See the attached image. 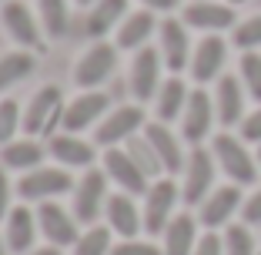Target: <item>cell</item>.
Listing matches in <instances>:
<instances>
[{
	"mask_svg": "<svg viewBox=\"0 0 261 255\" xmlns=\"http://www.w3.org/2000/svg\"><path fill=\"white\" fill-rule=\"evenodd\" d=\"M64 91L57 84H44L31 94L27 108H23V134L27 138H50V134L61 131L64 121Z\"/></svg>",
	"mask_w": 261,
	"mask_h": 255,
	"instance_id": "6da1fadb",
	"label": "cell"
},
{
	"mask_svg": "<svg viewBox=\"0 0 261 255\" xmlns=\"http://www.w3.org/2000/svg\"><path fill=\"white\" fill-rule=\"evenodd\" d=\"M74 178L67 168L61 165H40L34 171H23L20 181H17V195L23 201H34V205H44V201H57L61 195L74 192Z\"/></svg>",
	"mask_w": 261,
	"mask_h": 255,
	"instance_id": "7a4b0ae2",
	"label": "cell"
},
{
	"mask_svg": "<svg viewBox=\"0 0 261 255\" xmlns=\"http://www.w3.org/2000/svg\"><path fill=\"white\" fill-rule=\"evenodd\" d=\"M108 185H111V178L104 175V168H87L84 175L77 178V185H74V215H77V222L81 225H97V218L104 215V205H108V198H111V192H108Z\"/></svg>",
	"mask_w": 261,
	"mask_h": 255,
	"instance_id": "3957f363",
	"label": "cell"
},
{
	"mask_svg": "<svg viewBox=\"0 0 261 255\" xmlns=\"http://www.w3.org/2000/svg\"><path fill=\"white\" fill-rule=\"evenodd\" d=\"M0 27H4V34H7L10 40H14L17 47H23V51H44V27H40V20L34 17V10L23 4V0H7L4 7H0Z\"/></svg>",
	"mask_w": 261,
	"mask_h": 255,
	"instance_id": "277c9868",
	"label": "cell"
},
{
	"mask_svg": "<svg viewBox=\"0 0 261 255\" xmlns=\"http://www.w3.org/2000/svg\"><path fill=\"white\" fill-rule=\"evenodd\" d=\"M114 71H117V44L94 40L74 64V84L81 91H97Z\"/></svg>",
	"mask_w": 261,
	"mask_h": 255,
	"instance_id": "5b68a950",
	"label": "cell"
},
{
	"mask_svg": "<svg viewBox=\"0 0 261 255\" xmlns=\"http://www.w3.org/2000/svg\"><path fill=\"white\" fill-rule=\"evenodd\" d=\"M144 108L141 104H117V108L108 111V118L94 128V145L100 148H117L127 145L134 134L144 131Z\"/></svg>",
	"mask_w": 261,
	"mask_h": 255,
	"instance_id": "8992f818",
	"label": "cell"
},
{
	"mask_svg": "<svg viewBox=\"0 0 261 255\" xmlns=\"http://www.w3.org/2000/svg\"><path fill=\"white\" fill-rule=\"evenodd\" d=\"M211 155H215L218 168L231 178V185H254V178H258V165H254V158L248 155V148L241 145L238 138H231V134H218L215 145H211Z\"/></svg>",
	"mask_w": 261,
	"mask_h": 255,
	"instance_id": "52a82bcc",
	"label": "cell"
},
{
	"mask_svg": "<svg viewBox=\"0 0 261 255\" xmlns=\"http://www.w3.org/2000/svg\"><path fill=\"white\" fill-rule=\"evenodd\" d=\"M177 198H181V192H177V185L171 178H154L151 181V188L144 192V208H141L147 235H161L168 228V222L174 218Z\"/></svg>",
	"mask_w": 261,
	"mask_h": 255,
	"instance_id": "ba28073f",
	"label": "cell"
},
{
	"mask_svg": "<svg viewBox=\"0 0 261 255\" xmlns=\"http://www.w3.org/2000/svg\"><path fill=\"white\" fill-rule=\"evenodd\" d=\"M161 71H164L161 51H154V47H141V51H134L127 84H130V94H134V101H138V104L158 98V91H161V84H164V81H161Z\"/></svg>",
	"mask_w": 261,
	"mask_h": 255,
	"instance_id": "9c48e42d",
	"label": "cell"
},
{
	"mask_svg": "<svg viewBox=\"0 0 261 255\" xmlns=\"http://www.w3.org/2000/svg\"><path fill=\"white\" fill-rule=\"evenodd\" d=\"M111 111V98L104 91H81L77 98L67 101V108H64V121H61V131H87V128H97Z\"/></svg>",
	"mask_w": 261,
	"mask_h": 255,
	"instance_id": "30bf717a",
	"label": "cell"
},
{
	"mask_svg": "<svg viewBox=\"0 0 261 255\" xmlns=\"http://www.w3.org/2000/svg\"><path fill=\"white\" fill-rule=\"evenodd\" d=\"M215 168H218L215 155L207 148L194 145V151L185 161V185H181V198L188 205H201L207 195L215 192Z\"/></svg>",
	"mask_w": 261,
	"mask_h": 255,
	"instance_id": "8fae6325",
	"label": "cell"
},
{
	"mask_svg": "<svg viewBox=\"0 0 261 255\" xmlns=\"http://www.w3.org/2000/svg\"><path fill=\"white\" fill-rule=\"evenodd\" d=\"M37 228L40 235L47 239V245H57V248H67L81 239V222H77L74 212H67L61 201H44L37 205Z\"/></svg>",
	"mask_w": 261,
	"mask_h": 255,
	"instance_id": "7c38bea8",
	"label": "cell"
},
{
	"mask_svg": "<svg viewBox=\"0 0 261 255\" xmlns=\"http://www.w3.org/2000/svg\"><path fill=\"white\" fill-rule=\"evenodd\" d=\"M100 168H104V175L114 181L121 192H127V195H144L147 188H151V178L144 175V171L138 168V161L130 158V151L124 145H117V148H104V158H100Z\"/></svg>",
	"mask_w": 261,
	"mask_h": 255,
	"instance_id": "4fadbf2b",
	"label": "cell"
},
{
	"mask_svg": "<svg viewBox=\"0 0 261 255\" xmlns=\"http://www.w3.org/2000/svg\"><path fill=\"white\" fill-rule=\"evenodd\" d=\"M47 155L54 158L61 168H94V161H97V145L87 138H81V134L74 131H57L47 138Z\"/></svg>",
	"mask_w": 261,
	"mask_h": 255,
	"instance_id": "5bb4252c",
	"label": "cell"
},
{
	"mask_svg": "<svg viewBox=\"0 0 261 255\" xmlns=\"http://www.w3.org/2000/svg\"><path fill=\"white\" fill-rule=\"evenodd\" d=\"M158 40H161V57H164V67L171 74H181V71L191 64V40H188V24L185 20H168L158 24Z\"/></svg>",
	"mask_w": 261,
	"mask_h": 255,
	"instance_id": "9a60e30c",
	"label": "cell"
},
{
	"mask_svg": "<svg viewBox=\"0 0 261 255\" xmlns=\"http://www.w3.org/2000/svg\"><path fill=\"white\" fill-rule=\"evenodd\" d=\"M104 222H108V228L114 235H121V239H138V232L144 228V215H141L134 195H127V192H114L108 198V205H104Z\"/></svg>",
	"mask_w": 261,
	"mask_h": 255,
	"instance_id": "2e32d148",
	"label": "cell"
},
{
	"mask_svg": "<svg viewBox=\"0 0 261 255\" xmlns=\"http://www.w3.org/2000/svg\"><path fill=\"white\" fill-rule=\"evenodd\" d=\"M147 138V145L154 148V155H158V161H161L164 175H177V171H185V151H181V141H177V134L171 131L164 121H147L144 131H141Z\"/></svg>",
	"mask_w": 261,
	"mask_h": 255,
	"instance_id": "e0dca14e",
	"label": "cell"
},
{
	"mask_svg": "<svg viewBox=\"0 0 261 255\" xmlns=\"http://www.w3.org/2000/svg\"><path fill=\"white\" fill-rule=\"evenodd\" d=\"M215 118H218V111H215V101L207 98V91H201V87L191 91V98L185 104V114H181V134H185V141L201 145L207 138V131H211Z\"/></svg>",
	"mask_w": 261,
	"mask_h": 255,
	"instance_id": "ac0fdd59",
	"label": "cell"
},
{
	"mask_svg": "<svg viewBox=\"0 0 261 255\" xmlns=\"http://www.w3.org/2000/svg\"><path fill=\"white\" fill-rule=\"evenodd\" d=\"M4 242H7V248L14 255H23V252H31L34 242H37L40 228H37V212L27 208V201L23 205H14L10 208V215L4 218Z\"/></svg>",
	"mask_w": 261,
	"mask_h": 255,
	"instance_id": "d6986e66",
	"label": "cell"
},
{
	"mask_svg": "<svg viewBox=\"0 0 261 255\" xmlns=\"http://www.w3.org/2000/svg\"><path fill=\"white\" fill-rule=\"evenodd\" d=\"M185 24H188V27H194V31L218 34V31L234 27V10H231V4L194 0V4H188V7H185Z\"/></svg>",
	"mask_w": 261,
	"mask_h": 255,
	"instance_id": "ffe728a7",
	"label": "cell"
},
{
	"mask_svg": "<svg viewBox=\"0 0 261 255\" xmlns=\"http://www.w3.org/2000/svg\"><path fill=\"white\" fill-rule=\"evenodd\" d=\"M241 208V188L238 185H224V188H215V192L207 195L201 201V225H204L207 232H215L221 225L231 222V215Z\"/></svg>",
	"mask_w": 261,
	"mask_h": 255,
	"instance_id": "44dd1931",
	"label": "cell"
},
{
	"mask_svg": "<svg viewBox=\"0 0 261 255\" xmlns=\"http://www.w3.org/2000/svg\"><path fill=\"white\" fill-rule=\"evenodd\" d=\"M127 0H94L84 14V34L91 40H104L111 31L121 27V20L127 17Z\"/></svg>",
	"mask_w": 261,
	"mask_h": 255,
	"instance_id": "7402d4cb",
	"label": "cell"
},
{
	"mask_svg": "<svg viewBox=\"0 0 261 255\" xmlns=\"http://www.w3.org/2000/svg\"><path fill=\"white\" fill-rule=\"evenodd\" d=\"M224 54H228L224 40L218 37V34H207L191 54V64H188V67H191V78L198 81V84L215 81L218 74H221V67H224Z\"/></svg>",
	"mask_w": 261,
	"mask_h": 255,
	"instance_id": "603a6c76",
	"label": "cell"
},
{
	"mask_svg": "<svg viewBox=\"0 0 261 255\" xmlns=\"http://www.w3.org/2000/svg\"><path fill=\"white\" fill-rule=\"evenodd\" d=\"M47 158V145H40V138H14L7 145H0V165L7 171H34L40 168Z\"/></svg>",
	"mask_w": 261,
	"mask_h": 255,
	"instance_id": "cb8c5ba5",
	"label": "cell"
},
{
	"mask_svg": "<svg viewBox=\"0 0 261 255\" xmlns=\"http://www.w3.org/2000/svg\"><path fill=\"white\" fill-rule=\"evenodd\" d=\"M158 31L154 10H130L117 27V51H141Z\"/></svg>",
	"mask_w": 261,
	"mask_h": 255,
	"instance_id": "d4e9b609",
	"label": "cell"
},
{
	"mask_svg": "<svg viewBox=\"0 0 261 255\" xmlns=\"http://www.w3.org/2000/svg\"><path fill=\"white\" fill-rule=\"evenodd\" d=\"M215 111H218V121H221L224 128H231L234 121H241V118H245V87H241V78L224 74V78L218 81Z\"/></svg>",
	"mask_w": 261,
	"mask_h": 255,
	"instance_id": "484cf974",
	"label": "cell"
},
{
	"mask_svg": "<svg viewBox=\"0 0 261 255\" xmlns=\"http://www.w3.org/2000/svg\"><path fill=\"white\" fill-rule=\"evenodd\" d=\"M161 248L164 255H191L198 245V222L191 215H174L168 222V228L161 232Z\"/></svg>",
	"mask_w": 261,
	"mask_h": 255,
	"instance_id": "4316f807",
	"label": "cell"
},
{
	"mask_svg": "<svg viewBox=\"0 0 261 255\" xmlns=\"http://www.w3.org/2000/svg\"><path fill=\"white\" fill-rule=\"evenodd\" d=\"M188 98H191V91H188V84L177 74H171L168 81L161 84V91H158V98H154V111H158V121L171 124L177 121V118L185 114V104Z\"/></svg>",
	"mask_w": 261,
	"mask_h": 255,
	"instance_id": "83f0119b",
	"label": "cell"
},
{
	"mask_svg": "<svg viewBox=\"0 0 261 255\" xmlns=\"http://www.w3.org/2000/svg\"><path fill=\"white\" fill-rule=\"evenodd\" d=\"M34 67H37V54H34V51L17 47V51L0 54V94H7L14 84L27 81L34 74Z\"/></svg>",
	"mask_w": 261,
	"mask_h": 255,
	"instance_id": "f1b7e54d",
	"label": "cell"
},
{
	"mask_svg": "<svg viewBox=\"0 0 261 255\" xmlns=\"http://www.w3.org/2000/svg\"><path fill=\"white\" fill-rule=\"evenodd\" d=\"M37 20L47 40H61L70 31V0H37Z\"/></svg>",
	"mask_w": 261,
	"mask_h": 255,
	"instance_id": "f546056e",
	"label": "cell"
},
{
	"mask_svg": "<svg viewBox=\"0 0 261 255\" xmlns=\"http://www.w3.org/2000/svg\"><path fill=\"white\" fill-rule=\"evenodd\" d=\"M114 232H111L108 225H87L84 232H81V239L74 242V255H111L114 252Z\"/></svg>",
	"mask_w": 261,
	"mask_h": 255,
	"instance_id": "4dcf8cb0",
	"label": "cell"
},
{
	"mask_svg": "<svg viewBox=\"0 0 261 255\" xmlns=\"http://www.w3.org/2000/svg\"><path fill=\"white\" fill-rule=\"evenodd\" d=\"M124 148L130 151V158L138 161V168L144 171L147 178H161V175H164L161 161H158V155H154V148L147 145V138H144V134H134V138H130Z\"/></svg>",
	"mask_w": 261,
	"mask_h": 255,
	"instance_id": "1f68e13d",
	"label": "cell"
},
{
	"mask_svg": "<svg viewBox=\"0 0 261 255\" xmlns=\"http://www.w3.org/2000/svg\"><path fill=\"white\" fill-rule=\"evenodd\" d=\"M23 131V108L14 98H0V145L14 141Z\"/></svg>",
	"mask_w": 261,
	"mask_h": 255,
	"instance_id": "d6a6232c",
	"label": "cell"
},
{
	"mask_svg": "<svg viewBox=\"0 0 261 255\" xmlns=\"http://www.w3.org/2000/svg\"><path fill=\"white\" fill-rule=\"evenodd\" d=\"M241 84L261 104V54H254V51L241 54Z\"/></svg>",
	"mask_w": 261,
	"mask_h": 255,
	"instance_id": "836d02e7",
	"label": "cell"
},
{
	"mask_svg": "<svg viewBox=\"0 0 261 255\" xmlns=\"http://www.w3.org/2000/svg\"><path fill=\"white\" fill-rule=\"evenodd\" d=\"M224 255H258L254 239L245 225H228L224 228Z\"/></svg>",
	"mask_w": 261,
	"mask_h": 255,
	"instance_id": "e575fe53",
	"label": "cell"
},
{
	"mask_svg": "<svg viewBox=\"0 0 261 255\" xmlns=\"http://www.w3.org/2000/svg\"><path fill=\"white\" fill-rule=\"evenodd\" d=\"M234 44H238L241 51H254V47H261V14L248 17L245 24L234 27Z\"/></svg>",
	"mask_w": 261,
	"mask_h": 255,
	"instance_id": "d590c367",
	"label": "cell"
},
{
	"mask_svg": "<svg viewBox=\"0 0 261 255\" xmlns=\"http://www.w3.org/2000/svg\"><path fill=\"white\" fill-rule=\"evenodd\" d=\"M111 255H164V248L154 245V242H141V239H121Z\"/></svg>",
	"mask_w": 261,
	"mask_h": 255,
	"instance_id": "8d00e7d4",
	"label": "cell"
},
{
	"mask_svg": "<svg viewBox=\"0 0 261 255\" xmlns=\"http://www.w3.org/2000/svg\"><path fill=\"white\" fill-rule=\"evenodd\" d=\"M14 192L17 188L10 185V178H7V168H0V222L10 215V208H14Z\"/></svg>",
	"mask_w": 261,
	"mask_h": 255,
	"instance_id": "74e56055",
	"label": "cell"
},
{
	"mask_svg": "<svg viewBox=\"0 0 261 255\" xmlns=\"http://www.w3.org/2000/svg\"><path fill=\"white\" fill-rule=\"evenodd\" d=\"M241 138H245V141H254V145H261V108L251 111L248 118H241Z\"/></svg>",
	"mask_w": 261,
	"mask_h": 255,
	"instance_id": "f35d334b",
	"label": "cell"
},
{
	"mask_svg": "<svg viewBox=\"0 0 261 255\" xmlns=\"http://www.w3.org/2000/svg\"><path fill=\"white\" fill-rule=\"evenodd\" d=\"M191 255H224V239H218L215 232H207L198 239V245H194Z\"/></svg>",
	"mask_w": 261,
	"mask_h": 255,
	"instance_id": "ab89813d",
	"label": "cell"
},
{
	"mask_svg": "<svg viewBox=\"0 0 261 255\" xmlns=\"http://www.w3.org/2000/svg\"><path fill=\"white\" fill-rule=\"evenodd\" d=\"M241 215H245L248 225H258V222H261V188L245 201V205H241Z\"/></svg>",
	"mask_w": 261,
	"mask_h": 255,
	"instance_id": "60d3db41",
	"label": "cell"
},
{
	"mask_svg": "<svg viewBox=\"0 0 261 255\" xmlns=\"http://www.w3.org/2000/svg\"><path fill=\"white\" fill-rule=\"evenodd\" d=\"M177 4H181V0H141V7H144V10H154V14H158V10H164V14H168V10H174Z\"/></svg>",
	"mask_w": 261,
	"mask_h": 255,
	"instance_id": "b9f144b4",
	"label": "cell"
},
{
	"mask_svg": "<svg viewBox=\"0 0 261 255\" xmlns=\"http://www.w3.org/2000/svg\"><path fill=\"white\" fill-rule=\"evenodd\" d=\"M64 248H57V245H34L31 252H23V255H61Z\"/></svg>",
	"mask_w": 261,
	"mask_h": 255,
	"instance_id": "7bdbcfd3",
	"label": "cell"
},
{
	"mask_svg": "<svg viewBox=\"0 0 261 255\" xmlns=\"http://www.w3.org/2000/svg\"><path fill=\"white\" fill-rule=\"evenodd\" d=\"M0 255H14V252L7 248V242H4V235H0Z\"/></svg>",
	"mask_w": 261,
	"mask_h": 255,
	"instance_id": "ee69618b",
	"label": "cell"
},
{
	"mask_svg": "<svg viewBox=\"0 0 261 255\" xmlns=\"http://www.w3.org/2000/svg\"><path fill=\"white\" fill-rule=\"evenodd\" d=\"M74 4H77V7H84V10H87V7L94 4V0H74Z\"/></svg>",
	"mask_w": 261,
	"mask_h": 255,
	"instance_id": "f6af8a7d",
	"label": "cell"
},
{
	"mask_svg": "<svg viewBox=\"0 0 261 255\" xmlns=\"http://www.w3.org/2000/svg\"><path fill=\"white\" fill-rule=\"evenodd\" d=\"M228 4H248V0H228Z\"/></svg>",
	"mask_w": 261,
	"mask_h": 255,
	"instance_id": "bcb514c9",
	"label": "cell"
},
{
	"mask_svg": "<svg viewBox=\"0 0 261 255\" xmlns=\"http://www.w3.org/2000/svg\"><path fill=\"white\" fill-rule=\"evenodd\" d=\"M258 165H261V148H258Z\"/></svg>",
	"mask_w": 261,
	"mask_h": 255,
	"instance_id": "7dc6e473",
	"label": "cell"
},
{
	"mask_svg": "<svg viewBox=\"0 0 261 255\" xmlns=\"http://www.w3.org/2000/svg\"><path fill=\"white\" fill-rule=\"evenodd\" d=\"M4 4H7V0H0V7H4Z\"/></svg>",
	"mask_w": 261,
	"mask_h": 255,
	"instance_id": "c3c4849f",
	"label": "cell"
},
{
	"mask_svg": "<svg viewBox=\"0 0 261 255\" xmlns=\"http://www.w3.org/2000/svg\"><path fill=\"white\" fill-rule=\"evenodd\" d=\"M258 255H261V252H258Z\"/></svg>",
	"mask_w": 261,
	"mask_h": 255,
	"instance_id": "681fc988",
	"label": "cell"
}]
</instances>
